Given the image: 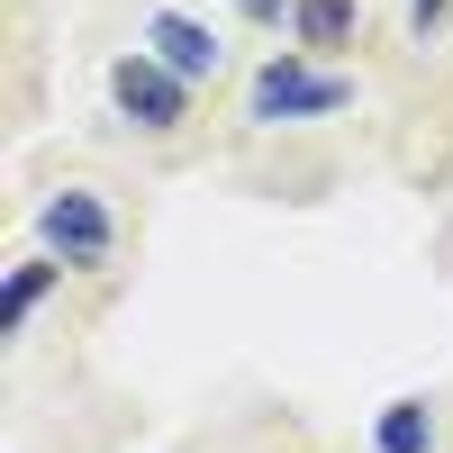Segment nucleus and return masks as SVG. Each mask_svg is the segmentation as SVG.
Here are the masks:
<instances>
[{"instance_id":"nucleus-9","label":"nucleus","mask_w":453,"mask_h":453,"mask_svg":"<svg viewBox=\"0 0 453 453\" xmlns=\"http://www.w3.org/2000/svg\"><path fill=\"white\" fill-rule=\"evenodd\" d=\"M408 10H418V27H435V19H444V0H408Z\"/></svg>"},{"instance_id":"nucleus-7","label":"nucleus","mask_w":453,"mask_h":453,"mask_svg":"<svg viewBox=\"0 0 453 453\" xmlns=\"http://www.w3.org/2000/svg\"><path fill=\"white\" fill-rule=\"evenodd\" d=\"M290 27H299V46H345L354 0H299V10H290Z\"/></svg>"},{"instance_id":"nucleus-5","label":"nucleus","mask_w":453,"mask_h":453,"mask_svg":"<svg viewBox=\"0 0 453 453\" xmlns=\"http://www.w3.org/2000/svg\"><path fill=\"white\" fill-rule=\"evenodd\" d=\"M426 444H435L426 399H390V408H381V453H426Z\"/></svg>"},{"instance_id":"nucleus-6","label":"nucleus","mask_w":453,"mask_h":453,"mask_svg":"<svg viewBox=\"0 0 453 453\" xmlns=\"http://www.w3.org/2000/svg\"><path fill=\"white\" fill-rule=\"evenodd\" d=\"M55 281H64V263H19V273H10V290H0V318H10V335L27 326V309H36Z\"/></svg>"},{"instance_id":"nucleus-8","label":"nucleus","mask_w":453,"mask_h":453,"mask_svg":"<svg viewBox=\"0 0 453 453\" xmlns=\"http://www.w3.org/2000/svg\"><path fill=\"white\" fill-rule=\"evenodd\" d=\"M245 19H281V10H299V0H236Z\"/></svg>"},{"instance_id":"nucleus-4","label":"nucleus","mask_w":453,"mask_h":453,"mask_svg":"<svg viewBox=\"0 0 453 453\" xmlns=\"http://www.w3.org/2000/svg\"><path fill=\"white\" fill-rule=\"evenodd\" d=\"M145 55H155L164 73H181V82H209V73L226 64L218 36H209L200 19H181V10H155V19H145Z\"/></svg>"},{"instance_id":"nucleus-3","label":"nucleus","mask_w":453,"mask_h":453,"mask_svg":"<svg viewBox=\"0 0 453 453\" xmlns=\"http://www.w3.org/2000/svg\"><path fill=\"white\" fill-rule=\"evenodd\" d=\"M36 226H46L55 263H109V209H100V191H55Z\"/></svg>"},{"instance_id":"nucleus-2","label":"nucleus","mask_w":453,"mask_h":453,"mask_svg":"<svg viewBox=\"0 0 453 453\" xmlns=\"http://www.w3.org/2000/svg\"><path fill=\"white\" fill-rule=\"evenodd\" d=\"M109 100H119V119H136V127H181V119H191V82L164 73L145 46L109 64Z\"/></svg>"},{"instance_id":"nucleus-1","label":"nucleus","mask_w":453,"mask_h":453,"mask_svg":"<svg viewBox=\"0 0 453 453\" xmlns=\"http://www.w3.org/2000/svg\"><path fill=\"white\" fill-rule=\"evenodd\" d=\"M354 82L345 73H309L299 55H273L254 73V119H326V109H345Z\"/></svg>"}]
</instances>
